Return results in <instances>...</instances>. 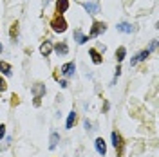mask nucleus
I'll return each mask as SVG.
<instances>
[{"label":"nucleus","mask_w":159,"mask_h":157,"mask_svg":"<svg viewBox=\"0 0 159 157\" xmlns=\"http://www.w3.org/2000/svg\"><path fill=\"white\" fill-rule=\"evenodd\" d=\"M51 29L54 31V33H58V34H61V33H65L67 31V20H65V16L63 15H54L52 18H51Z\"/></svg>","instance_id":"1"},{"label":"nucleus","mask_w":159,"mask_h":157,"mask_svg":"<svg viewBox=\"0 0 159 157\" xmlns=\"http://www.w3.org/2000/svg\"><path fill=\"white\" fill-rule=\"evenodd\" d=\"M107 31V24L105 22H99V20H94L92 22V27H90V31H89V38H96V36H99V34H103Z\"/></svg>","instance_id":"2"},{"label":"nucleus","mask_w":159,"mask_h":157,"mask_svg":"<svg viewBox=\"0 0 159 157\" xmlns=\"http://www.w3.org/2000/svg\"><path fill=\"white\" fill-rule=\"evenodd\" d=\"M74 70H76V63H74V61H67V63H63V65L60 67L61 76H65V78H70V76L74 74Z\"/></svg>","instance_id":"3"},{"label":"nucleus","mask_w":159,"mask_h":157,"mask_svg":"<svg viewBox=\"0 0 159 157\" xmlns=\"http://www.w3.org/2000/svg\"><path fill=\"white\" fill-rule=\"evenodd\" d=\"M112 146L116 148V152H118V155L121 154V150H123V137H121V134L119 132H112Z\"/></svg>","instance_id":"4"},{"label":"nucleus","mask_w":159,"mask_h":157,"mask_svg":"<svg viewBox=\"0 0 159 157\" xmlns=\"http://www.w3.org/2000/svg\"><path fill=\"white\" fill-rule=\"evenodd\" d=\"M148 56H150V51H148V49L139 51L138 54H136L134 58L130 60V67H132V65H138L139 61H145V60H148Z\"/></svg>","instance_id":"5"},{"label":"nucleus","mask_w":159,"mask_h":157,"mask_svg":"<svg viewBox=\"0 0 159 157\" xmlns=\"http://www.w3.org/2000/svg\"><path fill=\"white\" fill-rule=\"evenodd\" d=\"M31 92H33V96L34 98H43L45 96V92H47V88L43 83H34L33 87H31Z\"/></svg>","instance_id":"6"},{"label":"nucleus","mask_w":159,"mask_h":157,"mask_svg":"<svg viewBox=\"0 0 159 157\" xmlns=\"http://www.w3.org/2000/svg\"><path fill=\"white\" fill-rule=\"evenodd\" d=\"M52 51L58 54V56H67L69 54V45L65 42H58L56 45H52Z\"/></svg>","instance_id":"7"},{"label":"nucleus","mask_w":159,"mask_h":157,"mask_svg":"<svg viewBox=\"0 0 159 157\" xmlns=\"http://www.w3.org/2000/svg\"><path fill=\"white\" fill-rule=\"evenodd\" d=\"M72 38H74V42H76L78 45H83L85 42H89V36H87V34H83V31H81V29H74Z\"/></svg>","instance_id":"8"},{"label":"nucleus","mask_w":159,"mask_h":157,"mask_svg":"<svg viewBox=\"0 0 159 157\" xmlns=\"http://www.w3.org/2000/svg\"><path fill=\"white\" fill-rule=\"evenodd\" d=\"M89 54H90V60H92V63L94 65H101L103 63V56H101V52H99L98 49H89Z\"/></svg>","instance_id":"9"},{"label":"nucleus","mask_w":159,"mask_h":157,"mask_svg":"<svg viewBox=\"0 0 159 157\" xmlns=\"http://www.w3.org/2000/svg\"><path fill=\"white\" fill-rule=\"evenodd\" d=\"M51 52H52V42H51V40L42 42V45H40V54H42V56H49Z\"/></svg>","instance_id":"10"},{"label":"nucleus","mask_w":159,"mask_h":157,"mask_svg":"<svg viewBox=\"0 0 159 157\" xmlns=\"http://www.w3.org/2000/svg\"><path fill=\"white\" fill-rule=\"evenodd\" d=\"M94 146H96V152H98L99 155H105L107 154V145H105V139L103 137H98L94 141Z\"/></svg>","instance_id":"11"},{"label":"nucleus","mask_w":159,"mask_h":157,"mask_svg":"<svg viewBox=\"0 0 159 157\" xmlns=\"http://www.w3.org/2000/svg\"><path fill=\"white\" fill-rule=\"evenodd\" d=\"M116 29H118L119 33H125V34H132V33H134V25L129 24V22H119Z\"/></svg>","instance_id":"12"},{"label":"nucleus","mask_w":159,"mask_h":157,"mask_svg":"<svg viewBox=\"0 0 159 157\" xmlns=\"http://www.w3.org/2000/svg\"><path fill=\"white\" fill-rule=\"evenodd\" d=\"M69 0H56V15H63L69 9Z\"/></svg>","instance_id":"13"},{"label":"nucleus","mask_w":159,"mask_h":157,"mask_svg":"<svg viewBox=\"0 0 159 157\" xmlns=\"http://www.w3.org/2000/svg\"><path fill=\"white\" fill-rule=\"evenodd\" d=\"M81 6H83V9L87 11L89 15H96V13L99 11V6L96 4V2H83Z\"/></svg>","instance_id":"14"},{"label":"nucleus","mask_w":159,"mask_h":157,"mask_svg":"<svg viewBox=\"0 0 159 157\" xmlns=\"http://www.w3.org/2000/svg\"><path fill=\"white\" fill-rule=\"evenodd\" d=\"M76 119H78V114H76V110H70L69 116H67V123H65V127L70 130V128L76 125Z\"/></svg>","instance_id":"15"},{"label":"nucleus","mask_w":159,"mask_h":157,"mask_svg":"<svg viewBox=\"0 0 159 157\" xmlns=\"http://www.w3.org/2000/svg\"><path fill=\"white\" fill-rule=\"evenodd\" d=\"M60 143V134L58 132H51V137H49V150H54Z\"/></svg>","instance_id":"16"},{"label":"nucleus","mask_w":159,"mask_h":157,"mask_svg":"<svg viewBox=\"0 0 159 157\" xmlns=\"http://www.w3.org/2000/svg\"><path fill=\"white\" fill-rule=\"evenodd\" d=\"M0 72H2L4 76H11V74H13V67H11L7 61H0Z\"/></svg>","instance_id":"17"},{"label":"nucleus","mask_w":159,"mask_h":157,"mask_svg":"<svg viewBox=\"0 0 159 157\" xmlns=\"http://www.w3.org/2000/svg\"><path fill=\"white\" fill-rule=\"evenodd\" d=\"M125 56H127V49L125 47H118L116 49V60H118V63H121L125 60Z\"/></svg>","instance_id":"18"},{"label":"nucleus","mask_w":159,"mask_h":157,"mask_svg":"<svg viewBox=\"0 0 159 157\" xmlns=\"http://www.w3.org/2000/svg\"><path fill=\"white\" fill-rule=\"evenodd\" d=\"M18 27H20V24L18 22H13V24H11V29H9V36L13 40L16 38V36H18Z\"/></svg>","instance_id":"19"},{"label":"nucleus","mask_w":159,"mask_h":157,"mask_svg":"<svg viewBox=\"0 0 159 157\" xmlns=\"http://www.w3.org/2000/svg\"><path fill=\"white\" fill-rule=\"evenodd\" d=\"M6 90H7V83H6V79L0 76V92H6Z\"/></svg>","instance_id":"20"},{"label":"nucleus","mask_w":159,"mask_h":157,"mask_svg":"<svg viewBox=\"0 0 159 157\" xmlns=\"http://www.w3.org/2000/svg\"><path fill=\"white\" fill-rule=\"evenodd\" d=\"M4 137H6V125L2 123V125H0V141H2Z\"/></svg>","instance_id":"21"},{"label":"nucleus","mask_w":159,"mask_h":157,"mask_svg":"<svg viewBox=\"0 0 159 157\" xmlns=\"http://www.w3.org/2000/svg\"><path fill=\"white\" fill-rule=\"evenodd\" d=\"M119 76H121V67L118 65V67H116V72H114V81H116V79L119 78ZM114 81H112V83H114Z\"/></svg>","instance_id":"22"},{"label":"nucleus","mask_w":159,"mask_h":157,"mask_svg":"<svg viewBox=\"0 0 159 157\" xmlns=\"http://www.w3.org/2000/svg\"><path fill=\"white\" fill-rule=\"evenodd\" d=\"M83 127H85V130H92V123H90L89 119H85L83 121Z\"/></svg>","instance_id":"23"},{"label":"nucleus","mask_w":159,"mask_h":157,"mask_svg":"<svg viewBox=\"0 0 159 157\" xmlns=\"http://www.w3.org/2000/svg\"><path fill=\"white\" fill-rule=\"evenodd\" d=\"M156 47H157V40H152V43H150L148 51H150V52H152V51H156Z\"/></svg>","instance_id":"24"},{"label":"nucleus","mask_w":159,"mask_h":157,"mask_svg":"<svg viewBox=\"0 0 159 157\" xmlns=\"http://www.w3.org/2000/svg\"><path fill=\"white\" fill-rule=\"evenodd\" d=\"M33 105H34V107H40V105H42V98H34Z\"/></svg>","instance_id":"25"},{"label":"nucleus","mask_w":159,"mask_h":157,"mask_svg":"<svg viewBox=\"0 0 159 157\" xmlns=\"http://www.w3.org/2000/svg\"><path fill=\"white\" fill-rule=\"evenodd\" d=\"M60 87L61 88H67L69 85H67V79H60Z\"/></svg>","instance_id":"26"},{"label":"nucleus","mask_w":159,"mask_h":157,"mask_svg":"<svg viewBox=\"0 0 159 157\" xmlns=\"http://www.w3.org/2000/svg\"><path fill=\"white\" fill-rule=\"evenodd\" d=\"M109 110V101H105V105H103V112H107Z\"/></svg>","instance_id":"27"},{"label":"nucleus","mask_w":159,"mask_h":157,"mask_svg":"<svg viewBox=\"0 0 159 157\" xmlns=\"http://www.w3.org/2000/svg\"><path fill=\"white\" fill-rule=\"evenodd\" d=\"M2 51H4V47H2V42H0V54H2Z\"/></svg>","instance_id":"28"},{"label":"nucleus","mask_w":159,"mask_h":157,"mask_svg":"<svg viewBox=\"0 0 159 157\" xmlns=\"http://www.w3.org/2000/svg\"><path fill=\"white\" fill-rule=\"evenodd\" d=\"M98 2H99V0H96V4H98Z\"/></svg>","instance_id":"29"}]
</instances>
